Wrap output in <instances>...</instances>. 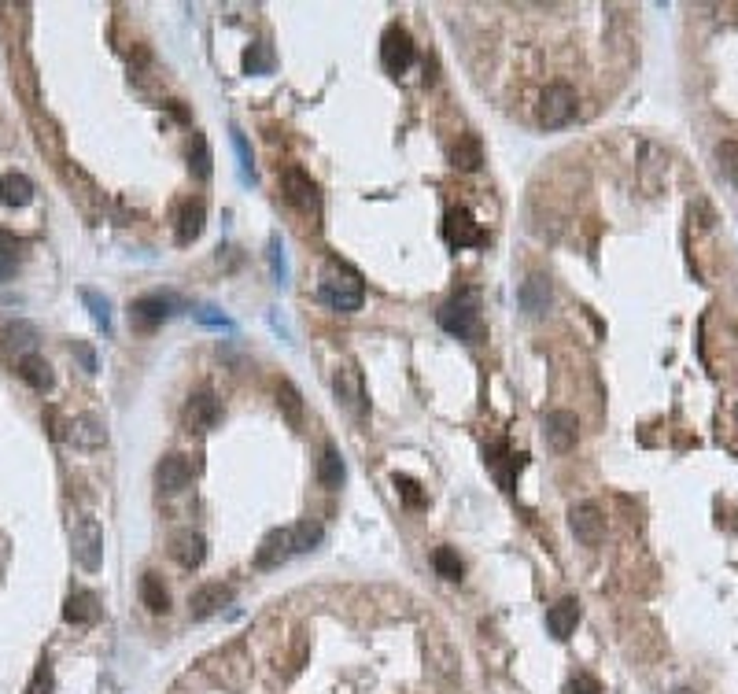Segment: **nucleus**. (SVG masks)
Returning <instances> with one entry per match:
<instances>
[{
    "label": "nucleus",
    "instance_id": "1",
    "mask_svg": "<svg viewBox=\"0 0 738 694\" xmlns=\"http://www.w3.org/2000/svg\"><path fill=\"white\" fill-rule=\"evenodd\" d=\"M318 299L329 311L355 314L365 304V281H362L358 270H351L348 262H329L322 270V281H318Z\"/></svg>",
    "mask_w": 738,
    "mask_h": 694
},
{
    "label": "nucleus",
    "instance_id": "2",
    "mask_svg": "<svg viewBox=\"0 0 738 694\" xmlns=\"http://www.w3.org/2000/svg\"><path fill=\"white\" fill-rule=\"evenodd\" d=\"M440 325L447 329L451 337L466 340V344H484L487 340V325H484V314H480V296L476 292H458L451 296L447 304L440 307Z\"/></svg>",
    "mask_w": 738,
    "mask_h": 694
},
{
    "label": "nucleus",
    "instance_id": "3",
    "mask_svg": "<svg viewBox=\"0 0 738 694\" xmlns=\"http://www.w3.org/2000/svg\"><path fill=\"white\" fill-rule=\"evenodd\" d=\"M572 115H576V89L569 81H550L539 93V107H536L539 126L562 130L572 123Z\"/></svg>",
    "mask_w": 738,
    "mask_h": 694
},
{
    "label": "nucleus",
    "instance_id": "4",
    "mask_svg": "<svg viewBox=\"0 0 738 694\" xmlns=\"http://www.w3.org/2000/svg\"><path fill=\"white\" fill-rule=\"evenodd\" d=\"M71 554L74 561L85 569V572H97L100 561H104V528L92 521V518H82L71 532Z\"/></svg>",
    "mask_w": 738,
    "mask_h": 694
},
{
    "label": "nucleus",
    "instance_id": "5",
    "mask_svg": "<svg viewBox=\"0 0 738 694\" xmlns=\"http://www.w3.org/2000/svg\"><path fill=\"white\" fill-rule=\"evenodd\" d=\"M443 236H447V244L451 248H484L487 244V233L484 226L476 222V215L469 207H454L447 210V218H443Z\"/></svg>",
    "mask_w": 738,
    "mask_h": 694
},
{
    "label": "nucleus",
    "instance_id": "6",
    "mask_svg": "<svg viewBox=\"0 0 738 694\" xmlns=\"http://www.w3.org/2000/svg\"><path fill=\"white\" fill-rule=\"evenodd\" d=\"M569 528L572 535L583 543V547H602L605 539V514L595 506V502H576L569 510Z\"/></svg>",
    "mask_w": 738,
    "mask_h": 694
},
{
    "label": "nucleus",
    "instance_id": "7",
    "mask_svg": "<svg viewBox=\"0 0 738 694\" xmlns=\"http://www.w3.org/2000/svg\"><path fill=\"white\" fill-rule=\"evenodd\" d=\"M381 64L388 74H403L414 64V38L403 26H388L381 38Z\"/></svg>",
    "mask_w": 738,
    "mask_h": 694
},
{
    "label": "nucleus",
    "instance_id": "8",
    "mask_svg": "<svg viewBox=\"0 0 738 694\" xmlns=\"http://www.w3.org/2000/svg\"><path fill=\"white\" fill-rule=\"evenodd\" d=\"M576 436H579V421L572 410H550L543 417V440L550 450H558V455H565V450L576 447Z\"/></svg>",
    "mask_w": 738,
    "mask_h": 694
},
{
    "label": "nucleus",
    "instance_id": "9",
    "mask_svg": "<svg viewBox=\"0 0 738 694\" xmlns=\"http://www.w3.org/2000/svg\"><path fill=\"white\" fill-rule=\"evenodd\" d=\"M170 296H159V292H151V296H141L130 304V325L141 329V333H151V329H159L167 318H170Z\"/></svg>",
    "mask_w": 738,
    "mask_h": 694
},
{
    "label": "nucleus",
    "instance_id": "10",
    "mask_svg": "<svg viewBox=\"0 0 738 694\" xmlns=\"http://www.w3.org/2000/svg\"><path fill=\"white\" fill-rule=\"evenodd\" d=\"M332 391H336V399H340V407L348 410V414H355V417H362L365 414V388H362V373L351 366H340L336 370V377H332Z\"/></svg>",
    "mask_w": 738,
    "mask_h": 694
},
{
    "label": "nucleus",
    "instance_id": "11",
    "mask_svg": "<svg viewBox=\"0 0 738 694\" xmlns=\"http://www.w3.org/2000/svg\"><path fill=\"white\" fill-rule=\"evenodd\" d=\"M550 299H554V288H550V278L546 274H528L520 281V292H517V304L528 318H543L550 311Z\"/></svg>",
    "mask_w": 738,
    "mask_h": 694
},
{
    "label": "nucleus",
    "instance_id": "12",
    "mask_svg": "<svg viewBox=\"0 0 738 694\" xmlns=\"http://www.w3.org/2000/svg\"><path fill=\"white\" fill-rule=\"evenodd\" d=\"M292 554H296L292 528H273V532H266L262 543H259L255 565H259V569H277V565H285Z\"/></svg>",
    "mask_w": 738,
    "mask_h": 694
},
{
    "label": "nucleus",
    "instance_id": "13",
    "mask_svg": "<svg viewBox=\"0 0 738 694\" xmlns=\"http://www.w3.org/2000/svg\"><path fill=\"white\" fill-rule=\"evenodd\" d=\"M156 484L167 492V495H177L193 484V462L184 455H163L159 466H156Z\"/></svg>",
    "mask_w": 738,
    "mask_h": 694
},
{
    "label": "nucleus",
    "instance_id": "14",
    "mask_svg": "<svg viewBox=\"0 0 738 694\" xmlns=\"http://www.w3.org/2000/svg\"><path fill=\"white\" fill-rule=\"evenodd\" d=\"M229 602H233V587L214 580V584H203V587H196L189 595V613L196 621H207L210 613H219L222 606H229Z\"/></svg>",
    "mask_w": 738,
    "mask_h": 694
},
{
    "label": "nucleus",
    "instance_id": "15",
    "mask_svg": "<svg viewBox=\"0 0 738 694\" xmlns=\"http://www.w3.org/2000/svg\"><path fill=\"white\" fill-rule=\"evenodd\" d=\"M219 417H222V407L210 391H196V396L184 403V425H189L193 433H210L214 425H219Z\"/></svg>",
    "mask_w": 738,
    "mask_h": 694
},
{
    "label": "nucleus",
    "instance_id": "16",
    "mask_svg": "<svg viewBox=\"0 0 738 694\" xmlns=\"http://www.w3.org/2000/svg\"><path fill=\"white\" fill-rule=\"evenodd\" d=\"M285 200L299 210H318L322 196H318V185L311 181V174L299 170V167H288L285 170Z\"/></svg>",
    "mask_w": 738,
    "mask_h": 694
},
{
    "label": "nucleus",
    "instance_id": "17",
    "mask_svg": "<svg viewBox=\"0 0 738 694\" xmlns=\"http://www.w3.org/2000/svg\"><path fill=\"white\" fill-rule=\"evenodd\" d=\"M67 443H74L82 450H97V447L107 443V425L100 417H92V414H78L67 425Z\"/></svg>",
    "mask_w": 738,
    "mask_h": 694
},
{
    "label": "nucleus",
    "instance_id": "18",
    "mask_svg": "<svg viewBox=\"0 0 738 694\" xmlns=\"http://www.w3.org/2000/svg\"><path fill=\"white\" fill-rule=\"evenodd\" d=\"M203 226H207V207H203V200H184L181 210H177L174 240H177L181 248H184V244H193V240H200Z\"/></svg>",
    "mask_w": 738,
    "mask_h": 694
},
{
    "label": "nucleus",
    "instance_id": "19",
    "mask_svg": "<svg viewBox=\"0 0 738 694\" xmlns=\"http://www.w3.org/2000/svg\"><path fill=\"white\" fill-rule=\"evenodd\" d=\"M170 554L181 569H200L203 558H207V539L200 532H177L170 539Z\"/></svg>",
    "mask_w": 738,
    "mask_h": 694
},
{
    "label": "nucleus",
    "instance_id": "20",
    "mask_svg": "<svg viewBox=\"0 0 738 694\" xmlns=\"http://www.w3.org/2000/svg\"><path fill=\"white\" fill-rule=\"evenodd\" d=\"M576 621H579V602L576 598H562L546 610V631L554 639H569L576 631Z\"/></svg>",
    "mask_w": 738,
    "mask_h": 694
},
{
    "label": "nucleus",
    "instance_id": "21",
    "mask_svg": "<svg viewBox=\"0 0 738 694\" xmlns=\"http://www.w3.org/2000/svg\"><path fill=\"white\" fill-rule=\"evenodd\" d=\"M97 617H100V598L92 591H74L64 602V621L67 624H92Z\"/></svg>",
    "mask_w": 738,
    "mask_h": 694
},
{
    "label": "nucleus",
    "instance_id": "22",
    "mask_svg": "<svg viewBox=\"0 0 738 694\" xmlns=\"http://www.w3.org/2000/svg\"><path fill=\"white\" fill-rule=\"evenodd\" d=\"M344 476H348V466H344V458H340V450H336L332 443H325V447H322V458H318V484L329 488V492H336V488L344 484Z\"/></svg>",
    "mask_w": 738,
    "mask_h": 694
},
{
    "label": "nucleus",
    "instance_id": "23",
    "mask_svg": "<svg viewBox=\"0 0 738 694\" xmlns=\"http://www.w3.org/2000/svg\"><path fill=\"white\" fill-rule=\"evenodd\" d=\"M480 163H484V144H480V137H458V144L451 148V167L454 170H466V174H473V170H480Z\"/></svg>",
    "mask_w": 738,
    "mask_h": 694
},
{
    "label": "nucleus",
    "instance_id": "24",
    "mask_svg": "<svg viewBox=\"0 0 738 694\" xmlns=\"http://www.w3.org/2000/svg\"><path fill=\"white\" fill-rule=\"evenodd\" d=\"M0 200H4V207H26L30 200H34V181H30L26 174H4L0 177Z\"/></svg>",
    "mask_w": 738,
    "mask_h": 694
},
{
    "label": "nucleus",
    "instance_id": "25",
    "mask_svg": "<svg viewBox=\"0 0 738 694\" xmlns=\"http://www.w3.org/2000/svg\"><path fill=\"white\" fill-rule=\"evenodd\" d=\"M141 602L151 613H167L170 610V591H167L159 572H144V577H141Z\"/></svg>",
    "mask_w": 738,
    "mask_h": 694
},
{
    "label": "nucleus",
    "instance_id": "26",
    "mask_svg": "<svg viewBox=\"0 0 738 694\" xmlns=\"http://www.w3.org/2000/svg\"><path fill=\"white\" fill-rule=\"evenodd\" d=\"M19 377L34 388V391H48L52 388V366L41 355H22L19 358Z\"/></svg>",
    "mask_w": 738,
    "mask_h": 694
},
{
    "label": "nucleus",
    "instance_id": "27",
    "mask_svg": "<svg viewBox=\"0 0 738 694\" xmlns=\"http://www.w3.org/2000/svg\"><path fill=\"white\" fill-rule=\"evenodd\" d=\"M189 170H193L200 181L210 177V148H207V137L196 133V130H193V141H189Z\"/></svg>",
    "mask_w": 738,
    "mask_h": 694
},
{
    "label": "nucleus",
    "instance_id": "28",
    "mask_svg": "<svg viewBox=\"0 0 738 694\" xmlns=\"http://www.w3.org/2000/svg\"><path fill=\"white\" fill-rule=\"evenodd\" d=\"M277 407L285 410V417L292 421V425H299V421H303V399H299V391H296L292 381L277 384Z\"/></svg>",
    "mask_w": 738,
    "mask_h": 694
},
{
    "label": "nucleus",
    "instance_id": "29",
    "mask_svg": "<svg viewBox=\"0 0 738 694\" xmlns=\"http://www.w3.org/2000/svg\"><path fill=\"white\" fill-rule=\"evenodd\" d=\"M322 535H325V528H322L318 521H299V525H292V543H296V554H306V551H314L318 543H322Z\"/></svg>",
    "mask_w": 738,
    "mask_h": 694
},
{
    "label": "nucleus",
    "instance_id": "30",
    "mask_svg": "<svg viewBox=\"0 0 738 694\" xmlns=\"http://www.w3.org/2000/svg\"><path fill=\"white\" fill-rule=\"evenodd\" d=\"M433 565H436V572L443 580H461V558L451 551V547H436V554H433Z\"/></svg>",
    "mask_w": 738,
    "mask_h": 694
},
{
    "label": "nucleus",
    "instance_id": "31",
    "mask_svg": "<svg viewBox=\"0 0 738 694\" xmlns=\"http://www.w3.org/2000/svg\"><path fill=\"white\" fill-rule=\"evenodd\" d=\"M82 299H85V307H89L92 321H97L100 329H111V304H107V299H104L100 292H92V288H85Z\"/></svg>",
    "mask_w": 738,
    "mask_h": 694
},
{
    "label": "nucleus",
    "instance_id": "32",
    "mask_svg": "<svg viewBox=\"0 0 738 694\" xmlns=\"http://www.w3.org/2000/svg\"><path fill=\"white\" fill-rule=\"evenodd\" d=\"M717 159H720L724 177L738 185V141H720L717 144Z\"/></svg>",
    "mask_w": 738,
    "mask_h": 694
},
{
    "label": "nucleus",
    "instance_id": "33",
    "mask_svg": "<svg viewBox=\"0 0 738 694\" xmlns=\"http://www.w3.org/2000/svg\"><path fill=\"white\" fill-rule=\"evenodd\" d=\"M8 344L12 347H34L38 344V329L30 325V321H15V325H8Z\"/></svg>",
    "mask_w": 738,
    "mask_h": 694
},
{
    "label": "nucleus",
    "instance_id": "34",
    "mask_svg": "<svg viewBox=\"0 0 738 694\" xmlns=\"http://www.w3.org/2000/svg\"><path fill=\"white\" fill-rule=\"evenodd\" d=\"M270 262H273V278L277 285H288V262H285V244L281 240H270Z\"/></svg>",
    "mask_w": 738,
    "mask_h": 694
},
{
    "label": "nucleus",
    "instance_id": "35",
    "mask_svg": "<svg viewBox=\"0 0 738 694\" xmlns=\"http://www.w3.org/2000/svg\"><path fill=\"white\" fill-rule=\"evenodd\" d=\"M15 270H19V252H15V244L8 236H0V281L12 278Z\"/></svg>",
    "mask_w": 738,
    "mask_h": 694
},
{
    "label": "nucleus",
    "instance_id": "36",
    "mask_svg": "<svg viewBox=\"0 0 738 694\" xmlns=\"http://www.w3.org/2000/svg\"><path fill=\"white\" fill-rule=\"evenodd\" d=\"M395 488H399V492H403V499H407L410 506H421V502H425V495L417 492V484H414V480H410V476H395Z\"/></svg>",
    "mask_w": 738,
    "mask_h": 694
},
{
    "label": "nucleus",
    "instance_id": "37",
    "mask_svg": "<svg viewBox=\"0 0 738 694\" xmlns=\"http://www.w3.org/2000/svg\"><path fill=\"white\" fill-rule=\"evenodd\" d=\"M244 67H248V74H259V71L266 67V52H262V45H252L248 52H244Z\"/></svg>",
    "mask_w": 738,
    "mask_h": 694
},
{
    "label": "nucleus",
    "instance_id": "38",
    "mask_svg": "<svg viewBox=\"0 0 738 694\" xmlns=\"http://www.w3.org/2000/svg\"><path fill=\"white\" fill-rule=\"evenodd\" d=\"M196 318H200L203 325H214V329H233V321H229L226 314H219L214 307H200V311H196Z\"/></svg>",
    "mask_w": 738,
    "mask_h": 694
},
{
    "label": "nucleus",
    "instance_id": "39",
    "mask_svg": "<svg viewBox=\"0 0 738 694\" xmlns=\"http://www.w3.org/2000/svg\"><path fill=\"white\" fill-rule=\"evenodd\" d=\"M233 148H236V159H240L244 177H248V170H252V152H248V141H244V133H233Z\"/></svg>",
    "mask_w": 738,
    "mask_h": 694
},
{
    "label": "nucleus",
    "instance_id": "40",
    "mask_svg": "<svg viewBox=\"0 0 738 694\" xmlns=\"http://www.w3.org/2000/svg\"><path fill=\"white\" fill-rule=\"evenodd\" d=\"M572 690H576V694H602V687H598V680H591V676H576V683H572Z\"/></svg>",
    "mask_w": 738,
    "mask_h": 694
},
{
    "label": "nucleus",
    "instance_id": "41",
    "mask_svg": "<svg viewBox=\"0 0 738 694\" xmlns=\"http://www.w3.org/2000/svg\"><path fill=\"white\" fill-rule=\"evenodd\" d=\"M41 687H45V690L52 687V673H48V661H41V669H38V680H34V694H41Z\"/></svg>",
    "mask_w": 738,
    "mask_h": 694
},
{
    "label": "nucleus",
    "instance_id": "42",
    "mask_svg": "<svg viewBox=\"0 0 738 694\" xmlns=\"http://www.w3.org/2000/svg\"><path fill=\"white\" fill-rule=\"evenodd\" d=\"M74 351H78V358H82V366L92 373V370H97V358H92V351L85 347V344H74Z\"/></svg>",
    "mask_w": 738,
    "mask_h": 694
},
{
    "label": "nucleus",
    "instance_id": "43",
    "mask_svg": "<svg viewBox=\"0 0 738 694\" xmlns=\"http://www.w3.org/2000/svg\"><path fill=\"white\" fill-rule=\"evenodd\" d=\"M672 694H694V690H687V687H680V690H672Z\"/></svg>",
    "mask_w": 738,
    "mask_h": 694
}]
</instances>
